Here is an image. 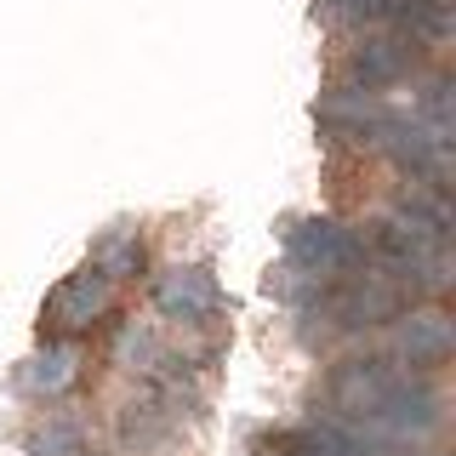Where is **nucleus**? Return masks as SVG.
<instances>
[{"label": "nucleus", "mask_w": 456, "mask_h": 456, "mask_svg": "<svg viewBox=\"0 0 456 456\" xmlns=\"http://www.w3.org/2000/svg\"><path fill=\"white\" fill-rule=\"evenodd\" d=\"M325 422H342L370 439L428 434L439 422V394L428 377L405 370L388 354H354L325 377Z\"/></svg>", "instance_id": "f257e3e1"}, {"label": "nucleus", "mask_w": 456, "mask_h": 456, "mask_svg": "<svg viewBox=\"0 0 456 456\" xmlns=\"http://www.w3.org/2000/svg\"><path fill=\"white\" fill-rule=\"evenodd\" d=\"M405 308H417L405 291L388 280V274H348V280H331L303 303V331L308 337H360V331H377V325L399 320Z\"/></svg>", "instance_id": "f03ea898"}, {"label": "nucleus", "mask_w": 456, "mask_h": 456, "mask_svg": "<svg viewBox=\"0 0 456 456\" xmlns=\"http://www.w3.org/2000/svg\"><path fill=\"white\" fill-rule=\"evenodd\" d=\"M285 263L303 268L308 280L331 285V280H348L365 268V240H360V228H348L337 217H303L285 234Z\"/></svg>", "instance_id": "7ed1b4c3"}, {"label": "nucleus", "mask_w": 456, "mask_h": 456, "mask_svg": "<svg viewBox=\"0 0 456 456\" xmlns=\"http://www.w3.org/2000/svg\"><path fill=\"white\" fill-rule=\"evenodd\" d=\"M109 308H114L109 274L97 263H86V268H75V274L46 297V308H40V331H46V342H69V337L92 331L97 320H109Z\"/></svg>", "instance_id": "20e7f679"}, {"label": "nucleus", "mask_w": 456, "mask_h": 456, "mask_svg": "<svg viewBox=\"0 0 456 456\" xmlns=\"http://www.w3.org/2000/svg\"><path fill=\"white\" fill-rule=\"evenodd\" d=\"M417 69H422V46H411V40H399V35H365L342 57L337 86L342 92H360V97H377L399 80H417Z\"/></svg>", "instance_id": "39448f33"}, {"label": "nucleus", "mask_w": 456, "mask_h": 456, "mask_svg": "<svg viewBox=\"0 0 456 456\" xmlns=\"http://www.w3.org/2000/svg\"><path fill=\"white\" fill-rule=\"evenodd\" d=\"M154 308H160L166 320H177L183 331L211 325V320H217V308H223L217 274H211L206 263H177V268H166V274L154 280Z\"/></svg>", "instance_id": "423d86ee"}, {"label": "nucleus", "mask_w": 456, "mask_h": 456, "mask_svg": "<svg viewBox=\"0 0 456 456\" xmlns=\"http://www.w3.org/2000/svg\"><path fill=\"white\" fill-rule=\"evenodd\" d=\"M456 348V331L445 320V308H405L394 320V348L388 360H399L405 370H417V377H428V370H439L451 360Z\"/></svg>", "instance_id": "0eeeda50"}, {"label": "nucleus", "mask_w": 456, "mask_h": 456, "mask_svg": "<svg viewBox=\"0 0 456 456\" xmlns=\"http://www.w3.org/2000/svg\"><path fill=\"white\" fill-rule=\"evenodd\" d=\"M263 456H394V439H370V434H354V428L320 417L303 428H285V434H268Z\"/></svg>", "instance_id": "6e6552de"}, {"label": "nucleus", "mask_w": 456, "mask_h": 456, "mask_svg": "<svg viewBox=\"0 0 456 456\" xmlns=\"http://www.w3.org/2000/svg\"><path fill=\"white\" fill-rule=\"evenodd\" d=\"M320 132L325 137H337V142H360V149H382V142H388V132H394V120L399 114L394 109H382L377 97H360V92H337L325 97L320 109Z\"/></svg>", "instance_id": "1a4fd4ad"}, {"label": "nucleus", "mask_w": 456, "mask_h": 456, "mask_svg": "<svg viewBox=\"0 0 456 456\" xmlns=\"http://www.w3.org/2000/svg\"><path fill=\"white\" fill-rule=\"evenodd\" d=\"M75 377H80V348L75 342H46V348L18 370V382L28 394H63Z\"/></svg>", "instance_id": "9d476101"}, {"label": "nucleus", "mask_w": 456, "mask_h": 456, "mask_svg": "<svg viewBox=\"0 0 456 456\" xmlns=\"http://www.w3.org/2000/svg\"><path fill=\"white\" fill-rule=\"evenodd\" d=\"M97 268L109 274V285H126V280H137L142 268H149V246H142V234H109L103 246H97V256H92Z\"/></svg>", "instance_id": "9b49d317"}, {"label": "nucleus", "mask_w": 456, "mask_h": 456, "mask_svg": "<svg viewBox=\"0 0 456 456\" xmlns=\"http://www.w3.org/2000/svg\"><path fill=\"white\" fill-rule=\"evenodd\" d=\"M28 456H86V445H80V428H69V422L40 428V434L28 439Z\"/></svg>", "instance_id": "f8f14e48"}]
</instances>
